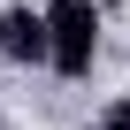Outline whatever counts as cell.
Returning <instances> with one entry per match:
<instances>
[{
  "label": "cell",
  "instance_id": "3",
  "mask_svg": "<svg viewBox=\"0 0 130 130\" xmlns=\"http://www.w3.org/2000/svg\"><path fill=\"white\" fill-rule=\"evenodd\" d=\"M92 130H130V100H115V107H100V122Z\"/></svg>",
  "mask_w": 130,
  "mask_h": 130
},
{
  "label": "cell",
  "instance_id": "2",
  "mask_svg": "<svg viewBox=\"0 0 130 130\" xmlns=\"http://www.w3.org/2000/svg\"><path fill=\"white\" fill-rule=\"evenodd\" d=\"M0 54H15V61H46V8H8V23H0Z\"/></svg>",
  "mask_w": 130,
  "mask_h": 130
},
{
  "label": "cell",
  "instance_id": "1",
  "mask_svg": "<svg viewBox=\"0 0 130 130\" xmlns=\"http://www.w3.org/2000/svg\"><path fill=\"white\" fill-rule=\"evenodd\" d=\"M100 54V0H46V69L92 77Z\"/></svg>",
  "mask_w": 130,
  "mask_h": 130
},
{
  "label": "cell",
  "instance_id": "4",
  "mask_svg": "<svg viewBox=\"0 0 130 130\" xmlns=\"http://www.w3.org/2000/svg\"><path fill=\"white\" fill-rule=\"evenodd\" d=\"M0 23H8V8H0Z\"/></svg>",
  "mask_w": 130,
  "mask_h": 130
}]
</instances>
